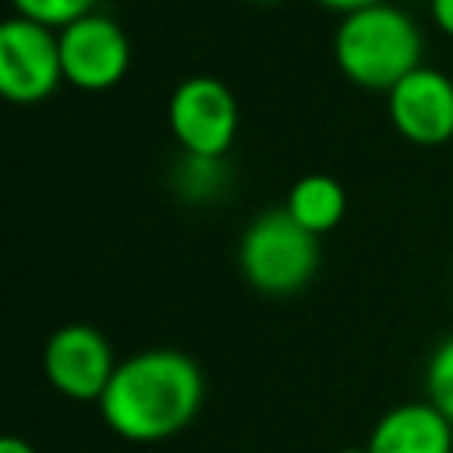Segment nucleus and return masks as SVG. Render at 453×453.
<instances>
[{"instance_id": "obj_11", "label": "nucleus", "mask_w": 453, "mask_h": 453, "mask_svg": "<svg viewBox=\"0 0 453 453\" xmlns=\"http://www.w3.org/2000/svg\"><path fill=\"white\" fill-rule=\"evenodd\" d=\"M223 180H226L223 156H191V152H184V159L177 166V191L184 198H195V202L216 198Z\"/></svg>"}, {"instance_id": "obj_1", "label": "nucleus", "mask_w": 453, "mask_h": 453, "mask_svg": "<svg viewBox=\"0 0 453 453\" xmlns=\"http://www.w3.org/2000/svg\"><path fill=\"white\" fill-rule=\"evenodd\" d=\"M205 400V379L195 357L152 347L117 365L99 414L106 428L127 442H163L184 432Z\"/></svg>"}, {"instance_id": "obj_2", "label": "nucleus", "mask_w": 453, "mask_h": 453, "mask_svg": "<svg viewBox=\"0 0 453 453\" xmlns=\"http://www.w3.org/2000/svg\"><path fill=\"white\" fill-rule=\"evenodd\" d=\"M421 53L425 39L418 21L386 0L343 14L333 35V57L343 78L372 92H389L396 81L418 71Z\"/></svg>"}, {"instance_id": "obj_4", "label": "nucleus", "mask_w": 453, "mask_h": 453, "mask_svg": "<svg viewBox=\"0 0 453 453\" xmlns=\"http://www.w3.org/2000/svg\"><path fill=\"white\" fill-rule=\"evenodd\" d=\"M64 85L60 35L32 18H7L0 25V92L11 103L32 106Z\"/></svg>"}, {"instance_id": "obj_15", "label": "nucleus", "mask_w": 453, "mask_h": 453, "mask_svg": "<svg viewBox=\"0 0 453 453\" xmlns=\"http://www.w3.org/2000/svg\"><path fill=\"white\" fill-rule=\"evenodd\" d=\"M319 7L326 11H336V14H350V11H361V7H372V4H382V0H315Z\"/></svg>"}, {"instance_id": "obj_9", "label": "nucleus", "mask_w": 453, "mask_h": 453, "mask_svg": "<svg viewBox=\"0 0 453 453\" xmlns=\"http://www.w3.org/2000/svg\"><path fill=\"white\" fill-rule=\"evenodd\" d=\"M368 453H453V425L435 403H400L375 421Z\"/></svg>"}, {"instance_id": "obj_14", "label": "nucleus", "mask_w": 453, "mask_h": 453, "mask_svg": "<svg viewBox=\"0 0 453 453\" xmlns=\"http://www.w3.org/2000/svg\"><path fill=\"white\" fill-rule=\"evenodd\" d=\"M428 11H432L435 28L453 39V0H428Z\"/></svg>"}, {"instance_id": "obj_13", "label": "nucleus", "mask_w": 453, "mask_h": 453, "mask_svg": "<svg viewBox=\"0 0 453 453\" xmlns=\"http://www.w3.org/2000/svg\"><path fill=\"white\" fill-rule=\"evenodd\" d=\"M11 4H14V11L21 18H32L39 25H50L57 32L96 11V0H11Z\"/></svg>"}, {"instance_id": "obj_10", "label": "nucleus", "mask_w": 453, "mask_h": 453, "mask_svg": "<svg viewBox=\"0 0 453 453\" xmlns=\"http://www.w3.org/2000/svg\"><path fill=\"white\" fill-rule=\"evenodd\" d=\"M304 230H311L315 237L329 234L333 226H340L343 212H347V191L336 177L329 173H304L301 180H294L287 205H283Z\"/></svg>"}, {"instance_id": "obj_18", "label": "nucleus", "mask_w": 453, "mask_h": 453, "mask_svg": "<svg viewBox=\"0 0 453 453\" xmlns=\"http://www.w3.org/2000/svg\"><path fill=\"white\" fill-rule=\"evenodd\" d=\"M251 4H276V0H251Z\"/></svg>"}, {"instance_id": "obj_6", "label": "nucleus", "mask_w": 453, "mask_h": 453, "mask_svg": "<svg viewBox=\"0 0 453 453\" xmlns=\"http://www.w3.org/2000/svg\"><path fill=\"white\" fill-rule=\"evenodd\" d=\"M117 357H113V347L110 340L85 326V322H71V326H60L46 347H42V375L46 382L64 393L67 400H92L99 403V396L106 393L113 372H117Z\"/></svg>"}, {"instance_id": "obj_8", "label": "nucleus", "mask_w": 453, "mask_h": 453, "mask_svg": "<svg viewBox=\"0 0 453 453\" xmlns=\"http://www.w3.org/2000/svg\"><path fill=\"white\" fill-rule=\"evenodd\" d=\"M393 127L414 145L453 142V78L435 67H418L386 92Z\"/></svg>"}, {"instance_id": "obj_7", "label": "nucleus", "mask_w": 453, "mask_h": 453, "mask_svg": "<svg viewBox=\"0 0 453 453\" xmlns=\"http://www.w3.org/2000/svg\"><path fill=\"white\" fill-rule=\"evenodd\" d=\"M60 35V64L64 81L81 92H106L113 88L131 64V42L124 28L110 14H85L71 21Z\"/></svg>"}, {"instance_id": "obj_3", "label": "nucleus", "mask_w": 453, "mask_h": 453, "mask_svg": "<svg viewBox=\"0 0 453 453\" xmlns=\"http://www.w3.org/2000/svg\"><path fill=\"white\" fill-rule=\"evenodd\" d=\"M237 262L255 290L287 297L311 283L319 269V237L304 230L287 209H269L241 234Z\"/></svg>"}, {"instance_id": "obj_17", "label": "nucleus", "mask_w": 453, "mask_h": 453, "mask_svg": "<svg viewBox=\"0 0 453 453\" xmlns=\"http://www.w3.org/2000/svg\"><path fill=\"white\" fill-rule=\"evenodd\" d=\"M340 453H368V446H347V449H340Z\"/></svg>"}, {"instance_id": "obj_16", "label": "nucleus", "mask_w": 453, "mask_h": 453, "mask_svg": "<svg viewBox=\"0 0 453 453\" xmlns=\"http://www.w3.org/2000/svg\"><path fill=\"white\" fill-rule=\"evenodd\" d=\"M0 453H35V446L28 439H18V435H4L0 439Z\"/></svg>"}, {"instance_id": "obj_5", "label": "nucleus", "mask_w": 453, "mask_h": 453, "mask_svg": "<svg viewBox=\"0 0 453 453\" xmlns=\"http://www.w3.org/2000/svg\"><path fill=\"white\" fill-rule=\"evenodd\" d=\"M170 131L177 145L191 156H226L237 138V99L212 74L184 78L166 106Z\"/></svg>"}, {"instance_id": "obj_12", "label": "nucleus", "mask_w": 453, "mask_h": 453, "mask_svg": "<svg viewBox=\"0 0 453 453\" xmlns=\"http://www.w3.org/2000/svg\"><path fill=\"white\" fill-rule=\"evenodd\" d=\"M425 389H428V403H435L449 425H453V336H446L425 368Z\"/></svg>"}]
</instances>
